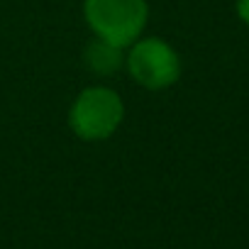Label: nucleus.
<instances>
[{
	"mask_svg": "<svg viewBox=\"0 0 249 249\" xmlns=\"http://www.w3.org/2000/svg\"><path fill=\"white\" fill-rule=\"evenodd\" d=\"M83 15L98 39L120 49L137 42L147 27L144 0H86Z\"/></svg>",
	"mask_w": 249,
	"mask_h": 249,
	"instance_id": "obj_1",
	"label": "nucleus"
},
{
	"mask_svg": "<svg viewBox=\"0 0 249 249\" xmlns=\"http://www.w3.org/2000/svg\"><path fill=\"white\" fill-rule=\"evenodd\" d=\"M124 117L122 98L105 86H90L78 93L69 110V127L86 142H100L115 135Z\"/></svg>",
	"mask_w": 249,
	"mask_h": 249,
	"instance_id": "obj_2",
	"label": "nucleus"
},
{
	"mask_svg": "<svg viewBox=\"0 0 249 249\" xmlns=\"http://www.w3.org/2000/svg\"><path fill=\"white\" fill-rule=\"evenodd\" d=\"M124 66L140 86L149 90L169 88L181 76L178 54L174 52V47H169L164 39L157 37L132 42L127 56H124Z\"/></svg>",
	"mask_w": 249,
	"mask_h": 249,
	"instance_id": "obj_3",
	"label": "nucleus"
},
{
	"mask_svg": "<svg viewBox=\"0 0 249 249\" xmlns=\"http://www.w3.org/2000/svg\"><path fill=\"white\" fill-rule=\"evenodd\" d=\"M122 64H124L122 49L115 47V44H110V42H105V39H98L95 37V42H90L88 49H86V66L93 73L107 76V73L117 71Z\"/></svg>",
	"mask_w": 249,
	"mask_h": 249,
	"instance_id": "obj_4",
	"label": "nucleus"
},
{
	"mask_svg": "<svg viewBox=\"0 0 249 249\" xmlns=\"http://www.w3.org/2000/svg\"><path fill=\"white\" fill-rule=\"evenodd\" d=\"M237 13H239V18L249 25V0H237Z\"/></svg>",
	"mask_w": 249,
	"mask_h": 249,
	"instance_id": "obj_5",
	"label": "nucleus"
}]
</instances>
